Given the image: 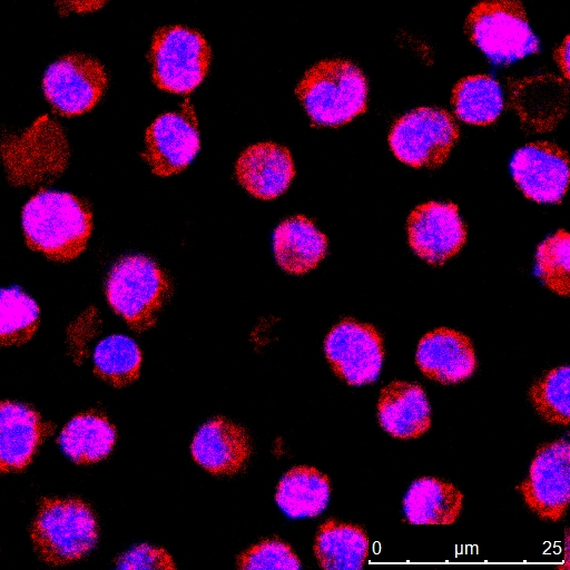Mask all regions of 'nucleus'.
<instances>
[{"instance_id": "nucleus-8", "label": "nucleus", "mask_w": 570, "mask_h": 570, "mask_svg": "<svg viewBox=\"0 0 570 570\" xmlns=\"http://www.w3.org/2000/svg\"><path fill=\"white\" fill-rule=\"evenodd\" d=\"M458 137V125L446 110L420 107L393 124L389 145L402 163L415 168H433L446 160Z\"/></svg>"}, {"instance_id": "nucleus-24", "label": "nucleus", "mask_w": 570, "mask_h": 570, "mask_svg": "<svg viewBox=\"0 0 570 570\" xmlns=\"http://www.w3.org/2000/svg\"><path fill=\"white\" fill-rule=\"evenodd\" d=\"M331 482L314 466L296 465L279 479L275 500L278 508L295 519L314 518L327 507Z\"/></svg>"}, {"instance_id": "nucleus-31", "label": "nucleus", "mask_w": 570, "mask_h": 570, "mask_svg": "<svg viewBox=\"0 0 570 570\" xmlns=\"http://www.w3.org/2000/svg\"><path fill=\"white\" fill-rule=\"evenodd\" d=\"M301 566L292 547L278 538L264 539L245 549L236 559L239 569H297Z\"/></svg>"}, {"instance_id": "nucleus-33", "label": "nucleus", "mask_w": 570, "mask_h": 570, "mask_svg": "<svg viewBox=\"0 0 570 570\" xmlns=\"http://www.w3.org/2000/svg\"><path fill=\"white\" fill-rule=\"evenodd\" d=\"M99 324L100 321L97 312L90 308L70 326L68 340L71 354L76 358V362H81L86 356L87 344L97 334Z\"/></svg>"}, {"instance_id": "nucleus-29", "label": "nucleus", "mask_w": 570, "mask_h": 570, "mask_svg": "<svg viewBox=\"0 0 570 570\" xmlns=\"http://www.w3.org/2000/svg\"><path fill=\"white\" fill-rule=\"evenodd\" d=\"M537 413L547 422L568 426L570 421V368L561 365L548 371L529 390Z\"/></svg>"}, {"instance_id": "nucleus-19", "label": "nucleus", "mask_w": 570, "mask_h": 570, "mask_svg": "<svg viewBox=\"0 0 570 570\" xmlns=\"http://www.w3.org/2000/svg\"><path fill=\"white\" fill-rule=\"evenodd\" d=\"M235 175L250 195L269 200L286 191L295 176V167L286 147L274 142H259L247 147L240 154Z\"/></svg>"}, {"instance_id": "nucleus-25", "label": "nucleus", "mask_w": 570, "mask_h": 570, "mask_svg": "<svg viewBox=\"0 0 570 570\" xmlns=\"http://www.w3.org/2000/svg\"><path fill=\"white\" fill-rule=\"evenodd\" d=\"M117 440L114 424L101 412L90 410L72 417L61 431L58 443L78 464H91L107 458Z\"/></svg>"}, {"instance_id": "nucleus-20", "label": "nucleus", "mask_w": 570, "mask_h": 570, "mask_svg": "<svg viewBox=\"0 0 570 570\" xmlns=\"http://www.w3.org/2000/svg\"><path fill=\"white\" fill-rule=\"evenodd\" d=\"M377 421L391 436L417 439L431 428V406L420 384L392 381L381 389L377 400Z\"/></svg>"}, {"instance_id": "nucleus-2", "label": "nucleus", "mask_w": 570, "mask_h": 570, "mask_svg": "<svg viewBox=\"0 0 570 570\" xmlns=\"http://www.w3.org/2000/svg\"><path fill=\"white\" fill-rule=\"evenodd\" d=\"M295 92L317 126H343L367 107L366 78L356 65L344 59L322 60L312 66Z\"/></svg>"}, {"instance_id": "nucleus-13", "label": "nucleus", "mask_w": 570, "mask_h": 570, "mask_svg": "<svg viewBox=\"0 0 570 570\" xmlns=\"http://www.w3.org/2000/svg\"><path fill=\"white\" fill-rule=\"evenodd\" d=\"M407 238L413 252L431 265H442L464 245L466 230L452 203L428 202L407 218Z\"/></svg>"}, {"instance_id": "nucleus-32", "label": "nucleus", "mask_w": 570, "mask_h": 570, "mask_svg": "<svg viewBox=\"0 0 570 570\" xmlns=\"http://www.w3.org/2000/svg\"><path fill=\"white\" fill-rule=\"evenodd\" d=\"M116 567L127 570H156L174 569L176 564L164 548L142 543L119 556Z\"/></svg>"}, {"instance_id": "nucleus-23", "label": "nucleus", "mask_w": 570, "mask_h": 570, "mask_svg": "<svg viewBox=\"0 0 570 570\" xmlns=\"http://www.w3.org/2000/svg\"><path fill=\"white\" fill-rule=\"evenodd\" d=\"M371 544L363 528L328 519L317 529L313 551L326 570H360L368 558Z\"/></svg>"}, {"instance_id": "nucleus-21", "label": "nucleus", "mask_w": 570, "mask_h": 570, "mask_svg": "<svg viewBox=\"0 0 570 570\" xmlns=\"http://www.w3.org/2000/svg\"><path fill=\"white\" fill-rule=\"evenodd\" d=\"M463 493L454 484L432 476L416 479L403 498V513L415 525H450L460 517Z\"/></svg>"}, {"instance_id": "nucleus-14", "label": "nucleus", "mask_w": 570, "mask_h": 570, "mask_svg": "<svg viewBox=\"0 0 570 570\" xmlns=\"http://www.w3.org/2000/svg\"><path fill=\"white\" fill-rule=\"evenodd\" d=\"M510 170L520 190L537 203H559L567 191L568 156L554 144L524 145L512 156Z\"/></svg>"}, {"instance_id": "nucleus-6", "label": "nucleus", "mask_w": 570, "mask_h": 570, "mask_svg": "<svg viewBox=\"0 0 570 570\" xmlns=\"http://www.w3.org/2000/svg\"><path fill=\"white\" fill-rule=\"evenodd\" d=\"M169 294L170 283L164 271L142 255L119 259L106 283L110 307L136 332L155 325L157 313Z\"/></svg>"}, {"instance_id": "nucleus-5", "label": "nucleus", "mask_w": 570, "mask_h": 570, "mask_svg": "<svg viewBox=\"0 0 570 570\" xmlns=\"http://www.w3.org/2000/svg\"><path fill=\"white\" fill-rule=\"evenodd\" d=\"M465 33L494 65L508 66L539 51L520 0H480L465 20Z\"/></svg>"}, {"instance_id": "nucleus-26", "label": "nucleus", "mask_w": 570, "mask_h": 570, "mask_svg": "<svg viewBox=\"0 0 570 570\" xmlns=\"http://www.w3.org/2000/svg\"><path fill=\"white\" fill-rule=\"evenodd\" d=\"M451 102L456 117L470 125L485 126L498 119L503 109L499 82L489 75L462 78L452 91Z\"/></svg>"}, {"instance_id": "nucleus-28", "label": "nucleus", "mask_w": 570, "mask_h": 570, "mask_svg": "<svg viewBox=\"0 0 570 570\" xmlns=\"http://www.w3.org/2000/svg\"><path fill=\"white\" fill-rule=\"evenodd\" d=\"M37 303L18 287L0 288V346L29 341L39 326Z\"/></svg>"}, {"instance_id": "nucleus-27", "label": "nucleus", "mask_w": 570, "mask_h": 570, "mask_svg": "<svg viewBox=\"0 0 570 570\" xmlns=\"http://www.w3.org/2000/svg\"><path fill=\"white\" fill-rule=\"evenodd\" d=\"M141 363L139 346L125 335H110L101 340L94 351L95 374L114 387H124L135 382Z\"/></svg>"}, {"instance_id": "nucleus-12", "label": "nucleus", "mask_w": 570, "mask_h": 570, "mask_svg": "<svg viewBox=\"0 0 570 570\" xmlns=\"http://www.w3.org/2000/svg\"><path fill=\"white\" fill-rule=\"evenodd\" d=\"M145 142V158L154 174L166 177L183 171L200 148L197 119L189 102L157 117L146 130Z\"/></svg>"}, {"instance_id": "nucleus-35", "label": "nucleus", "mask_w": 570, "mask_h": 570, "mask_svg": "<svg viewBox=\"0 0 570 570\" xmlns=\"http://www.w3.org/2000/svg\"><path fill=\"white\" fill-rule=\"evenodd\" d=\"M554 59L564 75L566 80L569 79V37H566L562 45L554 53Z\"/></svg>"}, {"instance_id": "nucleus-7", "label": "nucleus", "mask_w": 570, "mask_h": 570, "mask_svg": "<svg viewBox=\"0 0 570 570\" xmlns=\"http://www.w3.org/2000/svg\"><path fill=\"white\" fill-rule=\"evenodd\" d=\"M149 59L155 85L164 91L185 95L207 76L212 52L198 30L173 24L155 31Z\"/></svg>"}, {"instance_id": "nucleus-1", "label": "nucleus", "mask_w": 570, "mask_h": 570, "mask_svg": "<svg viewBox=\"0 0 570 570\" xmlns=\"http://www.w3.org/2000/svg\"><path fill=\"white\" fill-rule=\"evenodd\" d=\"M26 244L57 262H68L86 248L92 215L81 198L62 191L41 190L22 209Z\"/></svg>"}, {"instance_id": "nucleus-15", "label": "nucleus", "mask_w": 570, "mask_h": 570, "mask_svg": "<svg viewBox=\"0 0 570 570\" xmlns=\"http://www.w3.org/2000/svg\"><path fill=\"white\" fill-rule=\"evenodd\" d=\"M569 88L561 77L546 73L509 81V106L528 132L556 128L568 109Z\"/></svg>"}, {"instance_id": "nucleus-18", "label": "nucleus", "mask_w": 570, "mask_h": 570, "mask_svg": "<svg viewBox=\"0 0 570 570\" xmlns=\"http://www.w3.org/2000/svg\"><path fill=\"white\" fill-rule=\"evenodd\" d=\"M52 430V425L29 405L1 401L0 474L26 469Z\"/></svg>"}, {"instance_id": "nucleus-3", "label": "nucleus", "mask_w": 570, "mask_h": 570, "mask_svg": "<svg viewBox=\"0 0 570 570\" xmlns=\"http://www.w3.org/2000/svg\"><path fill=\"white\" fill-rule=\"evenodd\" d=\"M35 551L46 563L68 564L82 559L96 546L98 523L80 499H43L31 525Z\"/></svg>"}, {"instance_id": "nucleus-22", "label": "nucleus", "mask_w": 570, "mask_h": 570, "mask_svg": "<svg viewBox=\"0 0 570 570\" xmlns=\"http://www.w3.org/2000/svg\"><path fill=\"white\" fill-rule=\"evenodd\" d=\"M273 243L277 264L295 275L315 268L327 250L326 236L302 215L283 220L274 232Z\"/></svg>"}, {"instance_id": "nucleus-34", "label": "nucleus", "mask_w": 570, "mask_h": 570, "mask_svg": "<svg viewBox=\"0 0 570 570\" xmlns=\"http://www.w3.org/2000/svg\"><path fill=\"white\" fill-rule=\"evenodd\" d=\"M108 0H56L62 14L88 13L102 8Z\"/></svg>"}, {"instance_id": "nucleus-17", "label": "nucleus", "mask_w": 570, "mask_h": 570, "mask_svg": "<svg viewBox=\"0 0 570 570\" xmlns=\"http://www.w3.org/2000/svg\"><path fill=\"white\" fill-rule=\"evenodd\" d=\"M415 363L428 379L441 384H456L471 377L476 368L472 342L461 332L439 327L420 340Z\"/></svg>"}, {"instance_id": "nucleus-11", "label": "nucleus", "mask_w": 570, "mask_h": 570, "mask_svg": "<svg viewBox=\"0 0 570 570\" xmlns=\"http://www.w3.org/2000/svg\"><path fill=\"white\" fill-rule=\"evenodd\" d=\"M517 490L540 519L560 521L570 501V443L560 439L540 445Z\"/></svg>"}, {"instance_id": "nucleus-9", "label": "nucleus", "mask_w": 570, "mask_h": 570, "mask_svg": "<svg viewBox=\"0 0 570 570\" xmlns=\"http://www.w3.org/2000/svg\"><path fill=\"white\" fill-rule=\"evenodd\" d=\"M324 353L340 380L347 385L362 386L375 382L381 373L383 338L371 324L344 318L327 333Z\"/></svg>"}, {"instance_id": "nucleus-4", "label": "nucleus", "mask_w": 570, "mask_h": 570, "mask_svg": "<svg viewBox=\"0 0 570 570\" xmlns=\"http://www.w3.org/2000/svg\"><path fill=\"white\" fill-rule=\"evenodd\" d=\"M69 145L61 126L49 116L39 117L19 134H7L0 141V157L14 186L51 184L66 169Z\"/></svg>"}, {"instance_id": "nucleus-10", "label": "nucleus", "mask_w": 570, "mask_h": 570, "mask_svg": "<svg viewBox=\"0 0 570 570\" xmlns=\"http://www.w3.org/2000/svg\"><path fill=\"white\" fill-rule=\"evenodd\" d=\"M108 83L104 66L83 53H68L47 69L42 90L52 110L75 117L91 110L101 99Z\"/></svg>"}, {"instance_id": "nucleus-16", "label": "nucleus", "mask_w": 570, "mask_h": 570, "mask_svg": "<svg viewBox=\"0 0 570 570\" xmlns=\"http://www.w3.org/2000/svg\"><path fill=\"white\" fill-rule=\"evenodd\" d=\"M194 461L214 475L240 472L252 454L249 435L243 426L224 416L206 421L190 443Z\"/></svg>"}, {"instance_id": "nucleus-30", "label": "nucleus", "mask_w": 570, "mask_h": 570, "mask_svg": "<svg viewBox=\"0 0 570 570\" xmlns=\"http://www.w3.org/2000/svg\"><path fill=\"white\" fill-rule=\"evenodd\" d=\"M569 234L564 229L546 238L537 248L534 273L551 291L568 296L569 277Z\"/></svg>"}]
</instances>
